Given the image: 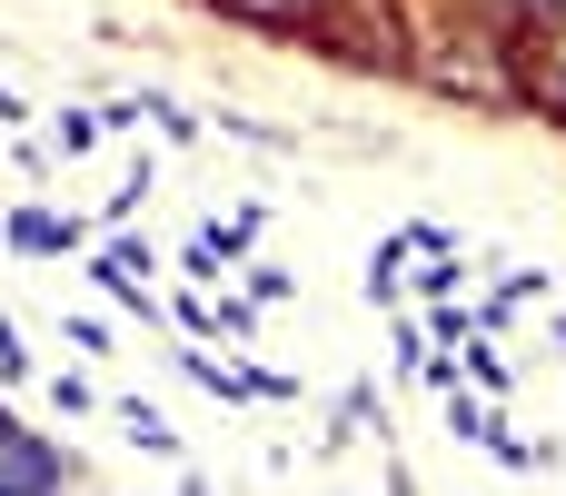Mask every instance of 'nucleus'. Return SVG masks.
Instances as JSON below:
<instances>
[{
    "label": "nucleus",
    "instance_id": "f257e3e1",
    "mask_svg": "<svg viewBox=\"0 0 566 496\" xmlns=\"http://www.w3.org/2000/svg\"><path fill=\"white\" fill-rule=\"evenodd\" d=\"M517 89L566 119V10H527V30H517Z\"/></svg>",
    "mask_w": 566,
    "mask_h": 496
},
{
    "label": "nucleus",
    "instance_id": "f03ea898",
    "mask_svg": "<svg viewBox=\"0 0 566 496\" xmlns=\"http://www.w3.org/2000/svg\"><path fill=\"white\" fill-rule=\"evenodd\" d=\"M229 20H259V30H298V20H318L328 0H219Z\"/></svg>",
    "mask_w": 566,
    "mask_h": 496
},
{
    "label": "nucleus",
    "instance_id": "7ed1b4c3",
    "mask_svg": "<svg viewBox=\"0 0 566 496\" xmlns=\"http://www.w3.org/2000/svg\"><path fill=\"white\" fill-rule=\"evenodd\" d=\"M527 10H566V0H517V20H527Z\"/></svg>",
    "mask_w": 566,
    "mask_h": 496
}]
</instances>
